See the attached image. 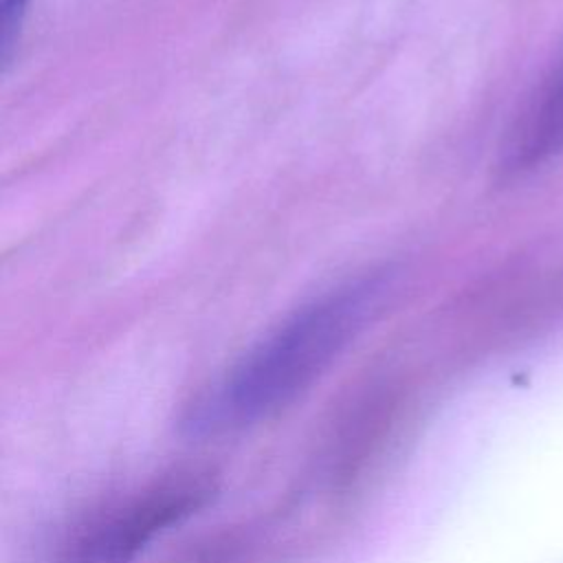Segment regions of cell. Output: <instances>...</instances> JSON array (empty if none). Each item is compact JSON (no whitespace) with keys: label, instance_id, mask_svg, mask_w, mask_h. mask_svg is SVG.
Here are the masks:
<instances>
[{"label":"cell","instance_id":"obj_1","mask_svg":"<svg viewBox=\"0 0 563 563\" xmlns=\"http://www.w3.org/2000/svg\"><path fill=\"white\" fill-rule=\"evenodd\" d=\"M387 277H363L282 323L191 409L196 433L240 429L271 416L308 387L383 303Z\"/></svg>","mask_w":563,"mask_h":563},{"label":"cell","instance_id":"obj_2","mask_svg":"<svg viewBox=\"0 0 563 563\" xmlns=\"http://www.w3.org/2000/svg\"><path fill=\"white\" fill-rule=\"evenodd\" d=\"M198 486H169L95 517L62 548L59 563H130L161 530L198 506Z\"/></svg>","mask_w":563,"mask_h":563},{"label":"cell","instance_id":"obj_3","mask_svg":"<svg viewBox=\"0 0 563 563\" xmlns=\"http://www.w3.org/2000/svg\"><path fill=\"white\" fill-rule=\"evenodd\" d=\"M563 152V59L545 77L510 132L504 167L523 172Z\"/></svg>","mask_w":563,"mask_h":563}]
</instances>
